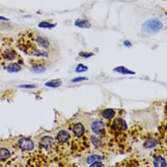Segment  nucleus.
I'll return each mask as SVG.
<instances>
[{
  "label": "nucleus",
  "instance_id": "obj_5",
  "mask_svg": "<svg viewBox=\"0 0 167 167\" xmlns=\"http://www.w3.org/2000/svg\"><path fill=\"white\" fill-rule=\"evenodd\" d=\"M40 145L44 149H49L52 148L53 145V140L50 136H44L42 138H41L40 142Z\"/></svg>",
  "mask_w": 167,
  "mask_h": 167
},
{
  "label": "nucleus",
  "instance_id": "obj_4",
  "mask_svg": "<svg viewBox=\"0 0 167 167\" xmlns=\"http://www.w3.org/2000/svg\"><path fill=\"white\" fill-rule=\"evenodd\" d=\"M105 123L101 121H96L91 125V129L97 134H101L105 132Z\"/></svg>",
  "mask_w": 167,
  "mask_h": 167
},
{
  "label": "nucleus",
  "instance_id": "obj_13",
  "mask_svg": "<svg viewBox=\"0 0 167 167\" xmlns=\"http://www.w3.org/2000/svg\"><path fill=\"white\" fill-rule=\"evenodd\" d=\"M102 116L106 119H111L115 116V112L112 109H106L102 112Z\"/></svg>",
  "mask_w": 167,
  "mask_h": 167
},
{
  "label": "nucleus",
  "instance_id": "obj_14",
  "mask_svg": "<svg viewBox=\"0 0 167 167\" xmlns=\"http://www.w3.org/2000/svg\"><path fill=\"white\" fill-rule=\"evenodd\" d=\"M32 70L35 73H40L45 72L46 68L42 63H35V64H33L32 66Z\"/></svg>",
  "mask_w": 167,
  "mask_h": 167
},
{
  "label": "nucleus",
  "instance_id": "obj_16",
  "mask_svg": "<svg viewBox=\"0 0 167 167\" xmlns=\"http://www.w3.org/2000/svg\"><path fill=\"white\" fill-rule=\"evenodd\" d=\"M154 165L155 166H166L165 160L162 157H157L154 160Z\"/></svg>",
  "mask_w": 167,
  "mask_h": 167
},
{
  "label": "nucleus",
  "instance_id": "obj_18",
  "mask_svg": "<svg viewBox=\"0 0 167 167\" xmlns=\"http://www.w3.org/2000/svg\"><path fill=\"white\" fill-rule=\"evenodd\" d=\"M56 26L55 24H52V23L47 22H41L39 23L38 27L42 28H52Z\"/></svg>",
  "mask_w": 167,
  "mask_h": 167
},
{
  "label": "nucleus",
  "instance_id": "obj_25",
  "mask_svg": "<svg viewBox=\"0 0 167 167\" xmlns=\"http://www.w3.org/2000/svg\"><path fill=\"white\" fill-rule=\"evenodd\" d=\"M91 166H104V165L102 164L101 162L100 161H96V162H94V163H92V165H91Z\"/></svg>",
  "mask_w": 167,
  "mask_h": 167
},
{
  "label": "nucleus",
  "instance_id": "obj_2",
  "mask_svg": "<svg viewBox=\"0 0 167 167\" xmlns=\"http://www.w3.org/2000/svg\"><path fill=\"white\" fill-rule=\"evenodd\" d=\"M163 26L162 22L159 20L151 19L143 24L142 30L148 34H152V33H155L161 30Z\"/></svg>",
  "mask_w": 167,
  "mask_h": 167
},
{
  "label": "nucleus",
  "instance_id": "obj_7",
  "mask_svg": "<svg viewBox=\"0 0 167 167\" xmlns=\"http://www.w3.org/2000/svg\"><path fill=\"white\" fill-rule=\"evenodd\" d=\"M85 131L84 126L81 123H78V124L75 125L73 129V132L74 134L76 137H80L84 134Z\"/></svg>",
  "mask_w": 167,
  "mask_h": 167
},
{
  "label": "nucleus",
  "instance_id": "obj_11",
  "mask_svg": "<svg viewBox=\"0 0 167 167\" xmlns=\"http://www.w3.org/2000/svg\"><path fill=\"white\" fill-rule=\"evenodd\" d=\"M62 81L61 79H53L51 81L47 82L45 83V85L46 86H49V87L52 88H57L59 86L62 85Z\"/></svg>",
  "mask_w": 167,
  "mask_h": 167
},
{
  "label": "nucleus",
  "instance_id": "obj_24",
  "mask_svg": "<svg viewBox=\"0 0 167 167\" xmlns=\"http://www.w3.org/2000/svg\"><path fill=\"white\" fill-rule=\"evenodd\" d=\"M88 79L86 78H84V77H79V78H76L74 79H73L72 82L73 83H77V82H80V81H82L84 80H87Z\"/></svg>",
  "mask_w": 167,
  "mask_h": 167
},
{
  "label": "nucleus",
  "instance_id": "obj_15",
  "mask_svg": "<svg viewBox=\"0 0 167 167\" xmlns=\"http://www.w3.org/2000/svg\"><path fill=\"white\" fill-rule=\"evenodd\" d=\"M16 55V51H13V50H7L4 52V56L3 57L5 58V59L9 60V61H12L14 58H15Z\"/></svg>",
  "mask_w": 167,
  "mask_h": 167
},
{
  "label": "nucleus",
  "instance_id": "obj_21",
  "mask_svg": "<svg viewBox=\"0 0 167 167\" xmlns=\"http://www.w3.org/2000/svg\"><path fill=\"white\" fill-rule=\"evenodd\" d=\"M91 142H93V143L95 145V147H98L99 146H100V140H99L95 136H91Z\"/></svg>",
  "mask_w": 167,
  "mask_h": 167
},
{
  "label": "nucleus",
  "instance_id": "obj_12",
  "mask_svg": "<svg viewBox=\"0 0 167 167\" xmlns=\"http://www.w3.org/2000/svg\"><path fill=\"white\" fill-rule=\"evenodd\" d=\"M11 157V153L7 149L1 148L0 149V161H5Z\"/></svg>",
  "mask_w": 167,
  "mask_h": 167
},
{
  "label": "nucleus",
  "instance_id": "obj_22",
  "mask_svg": "<svg viewBox=\"0 0 167 167\" xmlns=\"http://www.w3.org/2000/svg\"><path fill=\"white\" fill-rule=\"evenodd\" d=\"M19 87L22 88V89H35V88H36V85H19Z\"/></svg>",
  "mask_w": 167,
  "mask_h": 167
},
{
  "label": "nucleus",
  "instance_id": "obj_9",
  "mask_svg": "<svg viewBox=\"0 0 167 167\" xmlns=\"http://www.w3.org/2000/svg\"><path fill=\"white\" fill-rule=\"evenodd\" d=\"M21 69V67L17 63H11L7 67V70L9 73H16Z\"/></svg>",
  "mask_w": 167,
  "mask_h": 167
},
{
  "label": "nucleus",
  "instance_id": "obj_6",
  "mask_svg": "<svg viewBox=\"0 0 167 167\" xmlns=\"http://www.w3.org/2000/svg\"><path fill=\"white\" fill-rule=\"evenodd\" d=\"M70 138V134L69 133L65 131H61L58 132L57 135V139L59 142L61 143H66Z\"/></svg>",
  "mask_w": 167,
  "mask_h": 167
},
{
  "label": "nucleus",
  "instance_id": "obj_3",
  "mask_svg": "<svg viewBox=\"0 0 167 167\" xmlns=\"http://www.w3.org/2000/svg\"><path fill=\"white\" fill-rule=\"evenodd\" d=\"M19 148L25 151H30L33 149L34 144L31 140L27 138H22L19 141Z\"/></svg>",
  "mask_w": 167,
  "mask_h": 167
},
{
  "label": "nucleus",
  "instance_id": "obj_17",
  "mask_svg": "<svg viewBox=\"0 0 167 167\" xmlns=\"http://www.w3.org/2000/svg\"><path fill=\"white\" fill-rule=\"evenodd\" d=\"M102 159L100 156H99L97 155H93L90 157H89L87 159V163L88 164H92L94 162L96 161H101Z\"/></svg>",
  "mask_w": 167,
  "mask_h": 167
},
{
  "label": "nucleus",
  "instance_id": "obj_8",
  "mask_svg": "<svg viewBox=\"0 0 167 167\" xmlns=\"http://www.w3.org/2000/svg\"><path fill=\"white\" fill-rule=\"evenodd\" d=\"M115 129L118 130V131H122V130H126L127 128V123L121 119H117L115 120L114 122Z\"/></svg>",
  "mask_w": 167,
  "mask_h": 167
},
{
  "label": "nucleus",
  "instance_id": "obj_19",
  "mask_svg": "<svg viewBox=\"0 0 167 167\" xmlns=\"http://www.w3.org/2000/svg\"><path fill=\"white\" fill-rule=\"evenodd\" d=\"M115 70L122 73V74H131V73H134V72L130 71L128 69L124 68V67H118V68H115Z\"/></svg>",
  "mask_w": 167,
  "mask_h": 167
},
{
  "label": "nucleus",
  "instance_id": "obj_1",
  "mask_svg": "<svg viewBox=\"0 0 167 167\" xmlns=\"http://www.w3.org/2000/svg\"><path fill=\"white\" fill-rule=\"evenodd\" d=\"M20 49L29 55L36 56H48L46 49L50 47V42L44 37L37 35L32 31L22 33L18 40Z\"/></svg>",
  "mask_w": 167,
  "mask_h": 167
},
{
  "label": "nucleus",
  "instance_id": "obj_26",
  "mask_svg": "<svg viewBox=\"0 0 167 167\" xmlns=\"http://www.w3.org/2000/svg\"><path fill=\"white\" fill-rule=\"evenodd\" d=\"M0 21H9V19L8 18H6L5 17H3V16H0Z\"/></svg>",
  "mask_w": 167,
  "mask_h": 167
},
{
  "label": "nucleus",
  "instance_id": "obj_20",
  "mask_svg": "<svg viewBox=\"0 0 167 167\" xmlns=\"http://www.w3.org/2000/svg\"><path fill=\"white\" fill-rule=\"evenodd\" d=\"M88 69V67L86 66H85L82 64H79L76 68V73H82L87 71Z\"/></svg>",
  "mask_w": 167,
  "mask_h": 167
},
{
  "label": "nucleus",
  "instance_id": "obj_23",
  "mask_svg": "<svg viewBox=\"0 0 167 167\" xmlns=\"http://www.w3.org/2000/svg\"><path fill=\"white\" fill-rule=\"evenodd\" d=\"M80 55L85 58H88L91 57V56H93L94 55L92 54V53H90H90L89 52H80Z\"/></svg>",
  "mask_w": 167,
  "mask_h": 167
},
{
  "label": "nucleus",
  "instance_id": "obj_10",
  "mask_svg": "<svg viewBox=\"0 0 167 167\" xmlns=\"http://www.w3.org/2000/svg\"><path fill=\"white\" fill-rule=\"evenodd\" d=\"M75 26L81 28H90L91 24L89 22L86 21V20L78 19L75 22Z\"/></svg>",
  "mask_w": 167,
  "mask_h": 167
}]
</instances>
